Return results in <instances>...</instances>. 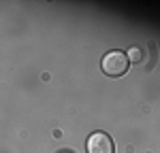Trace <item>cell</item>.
Returning <instances> with one entry per match:
<instances>
[{
    "mask_svg": "<svg viewBox=\"0 0 160 153\" xmlns=\"http://www.w3.org/2000/svg\"><path fill=\"white\" fill-rule=\"evenodd\" d=\"M128 64H130V60H128V55L126 53H122V51H111V53H107L105 58H102V72L109 76H122L126 70H128Z\"/></svg>",
    "mask_w": 160,
    "mask_h": 153,
    "instance_id": "6da1fadb",
    "label": "cell"
},
{
    "mask_svg": "<svg viewBox=\"0 0 160 153\" xmlns=\"http://www.w3.org/2000/svg\"><path fill=\"white\" fill-rule=\"evenodd\" d=\"M88 153H115L111 136L105 132H94L88 138Z\"/></svg>",
    "mask_w": 160,
    "mask_h": 153,
    "instance_id": "7a4b0ae2",
    "label": "cell"
},
{
    "mask_svg": "<svg viewBox=\"0 0 160 153\" xmlns=\"http://www.w3.org/2000/svg\"><path fill=\"white\" fill-rule=\"evenodd\" d=\"M128 60L141 62V60H143V49H141V47H132V49L128 51Z\"/></svg>",
    "mask_w": 160,
    "mask_h": 153,
    "instance_id": "3957f363",
    "label": "cell"
}]
</instances>
